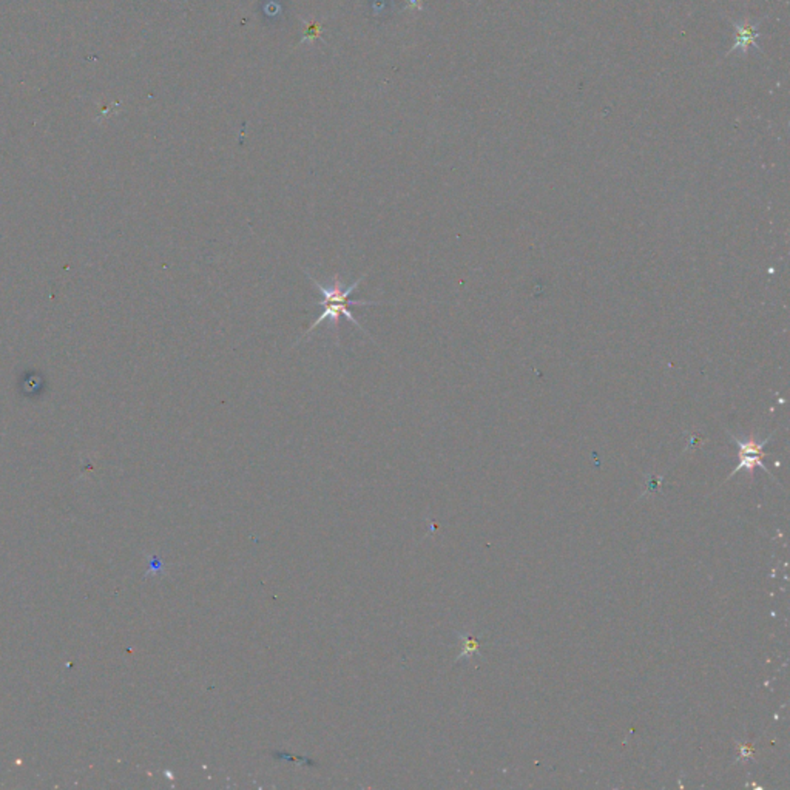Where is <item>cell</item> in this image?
Returning a JSON list of instances; mask_svg holds the SVG:
<instances>
[{"label":"cell","instance_id":"cell-3","mask_svg":"<svg viewBox=\"0 0 790 790\" xmlns=\"http://www.w3.org/2000/svg\"><path fill=\"white\" fill-rule=\"evenodd\" d=\"M461 642H464V650L457 656V659H464V658H473L474 653L479 652V642H477V639H474L473 636L469 635H459Z\"/></svg>","mask_w":790,"mask_h":790},{"label":"cell","instance_id":"cell-1","mask_svg":"<svg viewBox=\"0 0 790 790\" xmlns=\"http://www.w3.org/2000/svg\"><path fill=\"white\" fill-rule=\"evenodd\" d=\"M304 273L308 275L309 281L319 290V294H322V301H319V306H322V308H323V312H322V315H319L317 319H314V322H312V324L309 326V329L306 331V332L301 335V337L296 340L294 347L300 345V343H301L303 340L308 338L309 335H310L312 332H314L319 324L324 323V322H327V323L331 324V329H332L333 338H335V345L340 346V343H338V338H340V335H338V324H340V318H341V317H345L349 323H352V324L357 327V329L361 331L364 335H368V337L372 340L371 333H369L366 329H364V327H363L359 322H357L352 312L349 310V306H361V308L364 306V308H366V306H382V304H386L385 301H349V296L355 292L357 287H359L360 282L364 281V278L368 277L369 272L363 273L359 280L354 281L352 285H347V286L343 285V281L340 280V275H338V273L333 275L332 285H329V286L322 285V282H319L318 280H315L314 277H312V275H310L308 271H306V269H304Z\"/></svg>","mask_w":790,"mask_h":790},{"label":"cell","instance_id":"cell-2","mask_svg":"<svg viewBox=\"0 0 790 790\" xmlns=\"http://www.w3.org/2000/svg\"><path fill=\"white\" fill-rule=\"evenodd\" d=\"M730 436H732V434H730ZM732 437H733L735 443L738 445V450H740V464H738V466L733 469L732 474L728 475V479L740 471L752 473L756 466L761 468L763 471H766L767 474L772 477L769 469H767V466L763 464V457H764L763 450H764V446L769 443L770 437H767L766 440H763V442H756V440H754V438H750V440L745 442V440H740V438L735 437V436H732Z\"/></svg>","mask_w":790,"mask_h":790}]
</instances>
